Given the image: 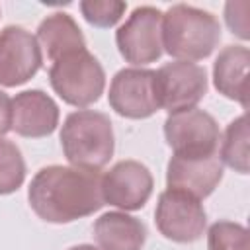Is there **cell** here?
<instances>
[{
	"instance_id": "19",
	"label": "cell",
	"mask_w": 250,
	"mask_h": 250,
	"mask_svg": "<svg viewBox=\"0 0 250 250\" xmlns=\"http://www.w3.org/2000/svg\"><path fill=\"white\" fill-rule=\"evenodd\" d=\"M209 250H248L246 227L232 221H217L207 232Z\"/></svg>"
},
{
	"instance_id": "11",
	"label": "cell",
	"mask_w": 250,
	"mask_h": 250,
	"mask_svg": "<svg viewBox=\"0 0 250 250\" xmlns=\"http://www.w3.org/2000/svg\"><path fill=\"white\" fill-rule=\"evenodd\" d=\"M152 174L137 160H121L102 176L104 201L125 211L145 207L152 193Z\"/></svg>"
},
{
	"instance_id": "12",
	"label": "cell",
	"mask_w": 250,
	"mask_h": 250,
	"mask_svg": "<svg viewBox=\"0 0 250 250\" xmlns=\"http://www.w3.org/2000/svg\"><path fill=\"white\" fill-rule=\"evenodd\" d=\"M223 178V162L219 152L209 156H172L166 168L168 188L182 189L197 199L213 193Z\"/></svg>"
},
{
	"instance_id": "2",
	"label": "cell",
	"mask_w": 250,
	"mask_h": 250,
	"mask_svg": "<svg viewBox=\"0 0 250 250\" xmlns=\"http://www.w3.org/2000/svg\"><path fill=\"white\" fill-rule=\"evenodd\" d=\"M221 41V25L211 12L174 4L162 14V49L178 61H201Z\"/></svg>"
},
{
	"instance_id": "5",
	"label": "cell",
	"mask_w": 250,
	"mask_h": 250,
	"mask_svg": "<svg viewBox=\"0 0 250 250\" xmlns=\"http://www.w3.org/2000/svg\"><path fill=\"white\" fill-rule=\"evenodd\" d=\"M164 137L176 156H209L219 152L221 131L213 115L193 107L170 113L164 121Z\"/></svg>"
},
{
	"instance_id": "3",
	"label": "cell",
	"mask_w": 250,
	"mask_h": 250,
	"mask_svg": "<svg viewBox=\"0 0 250 250\" xmlns=\"http://www.w3.org/2000/svg\"><path fill=\"white\" fill-rule=\"evenodd\" d=\"M66 160L76 168L100 170L113 156V127L105 113L94 109L72 111L61 129Z\"/></svg>"
},
{
	"instance_id": "7",
	"label": "cell",
	"mask_w": 250,
	"mask_h": 250,
	"mask_svg": "<svg viewBox=\"0 0 250 250\" xmlns=\"http://www.w3.org/2000/svg\"><path fill=\"white\" fill-rule=\"evenodd\" d=\"M156 229L168 240L195 242L205 230V209L201 201L182 189L168 188L160 193L154 211Z\"/></svg>"
},
{
	"instance_id": "21",
	"label": "cell",
	"mask_w": 250,
	"mask_h": 250,
	"mask_svg": "<svg viewBox=\"0 0 250 250\" xmlns=\"http://www.w3.org/2000/svg\"><path fill=\"white\" fill-rule=\"evenodd\" d=\"M248 2H229L225 6V20L232 33H236L240 39H248Z\"/></svg>"
},
{
	"instance_id": "17",
	"label": "cell",
	"mask_w": 250,
	"mask_h": 250,
	"mask_svg": "<svg viewBox=\"0 0 250 250\" xmlns=\"http://www.w3.org/2000/svg\"><path fill=\"white\" fill-rule=\"evenodd\" d=\"M221 162L230 166L234 172L248 174V125L246 115L236 117L229 123L223 145H221Z\"/></svg>"
},
{
	"instance_id": "23",
	"label": "cell",
	"mask_w": 250,
	"mask_h": 250,
	"mask_svg": "<svg viewBox=\"0 0 250 250\" xmlns=\"http://www.w3.org/2000/svg\"><path fill=\"white\" fill-rule=\"evenodd\" d=\"M68 250H100V248H96V246H92V244H78V246H72V248H68Z\"/></svg>"
},
{
	"instance_id": "18",
	"label": "cell",
	"mask_w": 250,
	"mask_h": 250,
	"mask_svg": "<svg viewBox=\"0 0 250 250\" xmlns=\"http://www.w3.org/2000/svg\"><path fill=\"white\" fill-rule=\"evenodd\" d=\"M25 180V162L16 143L0 139V195L16 191Z\"/></svg>"
},
{
	"instance_id": "1",
	"label": "cell",
	"mask_w": 250,
	"mask_h": 250,
	"mask_svg": "<svg viewBox=\"0 0 250 250\" xmlns=\"http://www.w3.org/2000/svg\"><path fill=\"white\" fill-rule=\"evenodd\" d=\"M31 209L47 223H72L104 207L100 170L76 166H45L27 189Z\"/></svg>"
},
{
	"instance_id": "22",
	"label": "cell",
	"mask_w": 250,
	"mask_h": 250,
	"mask_svg": "<svg viewBox=\"0 0 250 250\" xmlns=\"http://www.w3.org/2000/svg\"><path fill=\"white\" fill-rule=\"evenodd\" d=\"M12 129V100L0 90V139Z\"/></svg>"
},
{
	"instance_id": "6",
	"label": "cell",
	"mask_w": 250,
	"mask_h": 250,
	"mask_svg": "<svg viewBox=\"0 0 250 250\" xmlns=\"http://www.w3.org/2000/svg\"><path fill=\"white\" fill-rule=\"evenodd\" d=\"M121 57L135 64H148L162 55V12L154 6H139L115 33Z\"/></svg>"
},
{
	"instance_id": "9",
	"label": "cell",
	"mask_w": 250,
	"mask_h": 250,
	"mask_svg": "<svg viewBox=\"0 0 250 250\" xmlns=\"http://www.w3.org/2000/svg\"><path fill=\"white\" fill-rule=\"evenodd\" d=\"M109 105L121 117L145 119L160 109L156 72L148 68H121L109 84Z\"/></svg>"
},
{
	"instance_id": "20",
	"label": "cell",
	"mask_w": 250,
	"mask_h": 250,
	"mask_svg": "<svg viewBox=\"0 0 250 250\" xmlns=\"http://www.w3.org/2000/svg\"><path fill=\"white\" fill-rule=\"evenodd\" d=\"M127 4L117 0H84L80 2V12L84 20L96 27H111L125 14Z\"/></svg>"
},
{
	"instance_id": "10",
	"label": "cell",
	"mask_w": 250,
	"mask_h": 250,
	"mask_svg": "<svg viewBox=\"0 0 250 250\" xmlns=\"http://www.w3.org/2000/svg\"><path fill=\"white\" fill-rule=\"evenodd\" d=\"M43 62L35 35L20 25H8L0 31V84L20 86L33 78Z\"/></svg>"
},
{
	"instance_id": "14",
	"label": "cell",
	"mask_w": 250,
	"mask_h": 250,
	"mask_svg": "<svg viewBox=\"0 0 250 250\" xmlns=\"http://www.w3.org/2000/svg\"><path fill=\"white\" fill-rule=\"evenodd\" d=\"M248 62L250 53L246 47L227 45L213 64V82L219 94L236 100L242 107H248Z\"/></svg>"
},
{
	"instance_id": "15",
	"label": "cell",
	"mask_w": 250,
	"mask_h": 250,
	"mask_svg": "<svg viewBox=\"0 0 250 250\" xmlns=\"http://www.w3.org/2000/svg\"><path fill=\"white\" fill-rule=\"evenodd\" d=\"M94 238L100 250H143L146 229L137 217L109 211L96 219Z\"/></svg>"
},
{
	"instance_id": "13",
	"label": "cell",
	"mask_w": 250,
	"mask_h": 250,
	"mask_svg": "<svg viewBox=\"0 0 250 250\" xmlns=\"http://www.w3.org/2000/svg\"><path fill=\"white\" fill-rule=\"evenodd\" d=\"M59 125V107L43 90H25L12 100V129L29 139L51 135Z\"/></svg>"
},
{
	"instance_id": "16",
	"label": "cell",
	"mask_w": 250,
	"mask_h": 250,
	"mask_svg": "<svg viewBox=\"0 0 250 250\" xmlns=\"http://www.w3.org/2000/svg\"><path fill=\"white\" fill-rule=\"evenodd\" d=\"M35 39L39 43L41 55L49 62H53L72 51L86 49V41H84L80 27L72 20V16H68L64 12H55V14L47 16L39 23Z\"/></svg>"
},
{
	"instance_id": "8",
	"label": "cell",
	"mask_w": 250,
	"mask_h": 250,
	"mask_svg": "<svg viewBox=\"0 0 250 250\" xmlns=\"http://www.w3.org/2000/svg\"><path fill=\"white\" fill-rule=\"evenodd\" d=\"M154 72L158 102L168 113L193 109L207 92L205 68L195 62L174 61Z\"/></svg>"
},
{
	"instance_id": "4",
	"label": "cell",
	"mask_w": 250,
	"mask_h": 250,
	"mask_svg": "<svg viewBox=\"0 0 250 250\" xmlns=\"http://www.w3.org/2000/svg\"><path fill=\"white\" fill-rule=\"evenodd\" d=\"M49 82L62 102L74 107H86L104 94L105 72L88 49H80L51 62Z\"/></svg>"
}]
</instances>
